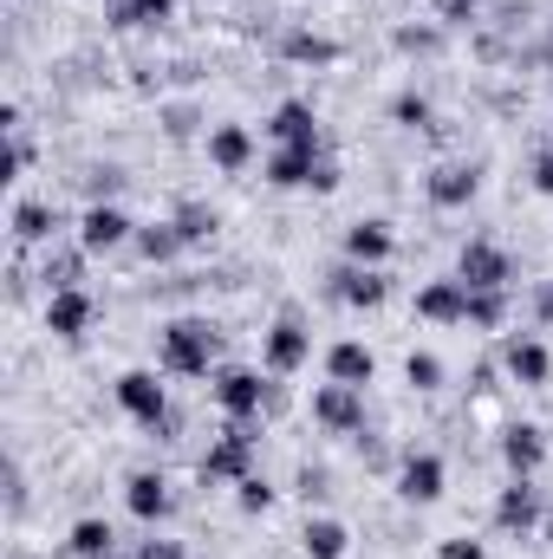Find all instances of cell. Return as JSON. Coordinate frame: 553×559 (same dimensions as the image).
<instances>
[{
	"label": "cell",
	"mask_w": 553,
	"mask_h": 559,
	"mask_svg": "<svg viewBox=\"0 0 553 559\" xmlns=\"http://www.w3.org/2000/svg\"><path fill=\"white\" fill-rule=\"evenodd\" d=\"M209 358H215V332H209L202 319L169 325V338H163V365H169V371L196 378V371H209Z\"/></svg>",
	"instance_id": "1"
},
{
	"label": "cell",
	"mask_w": 553,
	"mask_h": 559,
	"mask_svg": "<svg viewBox=\"0 0 553 559\" xmlns=\"http://www.w3.org/2000/svg\"><path fill=\"white\" fill-rule=\"evenodd\" d=\"M248 455H255V429H248V423L222 429V442H215V449H209V462H202V481H228V475H248Z\"/></svg>",
	"instance_id": "2"
},
{
	"label": "cell",
	"mask_w": 553,
	"mask_h": 559,
	"mask_svg": "<svg viewBox=\"0 0 553 559\" xmlns=\"http://www.w3.org/2000/svg\"><path fill=\"white\" fill-rule=\"evenodd\" d=\"M118 404H125V411H131L138 423H150V429H156V423H169L163 384H156L150 371H125V378H118Z\"/></svg>",
	"instance_id": "3"
},
{
	"label": "cell",
	"mask_w": 553,
	"mask_h": 559,
	"mask_svg": "<svg viewBox=\"0 0 553 559\" xmlns=\"http://www.w3.org/2000/svg\"><path fill=\"white\" fill-rule=\"evenodd\" d=\"M502 280H508V254H502V248H489V241H469V248H462V286L502 293Z\"/></svg>",
	"instance_id": "4"
},
{
	"label": "cell",
	"mask_w": 553,
	"mask_h": 559,
	"mask_svg": "<svg viewBox=\"0 0 553 559\" xmlns=\"http://www.w3.org/2000/svg\"><path fill=\"white\" fill-rule=\"evenodd\" d=\"M313 417L326 423V429H358V423H365V404H358V384H326V391L313 397Z\"/></svg>",
	"instance_id": "5"
},
{
	"label": "cell",
	"mask_w": 553,
	"mask_h": 559,
	"mask_svg": "<svg viewBox=\"0 0 553 559\" xmlns=\"http://www.w3.org/2000/svg\"><path fill=\"white\" fill-rule=\"evenodd\" d=\"M92 325V299L79 293V286H66V293H52L46 299V332H59V338H79Z\"/></svg>",
	"instance_id": "6"
},
{
	"label": "cell",
	"mask_w": 553,
	"mask_h": 559,
	"mask_svg": "<svg viewBox=\"0 0 553 559\" xmlns=\"http://www.w3.org/2000/svg\"><path fill=\"white\" fill-rule=\"evenodd\" d=\"M215 397H222V411L235 423H248L255 411H261V397H268V384L255 378V371H228L222 384H215Z\"/></svg>",
	"instance_id": "7"
},
{
	"label": "cell",
	"mask_w": 553,
	"mask_h": 559,
	"mask_svg": "<svg viewBox=\"0 0 553 559\" xmlns=\"http://www.w3.org/2000/svg\"><path fill=\"white\" fill-rule=\"evenodd\" d=\"M495 521H502L508 534H528V527L541 521V495L528 488V475H521L515 488H502V501H495Z\"/></svg>",
	"instance_id": "8"
},
{
	"label": "cell",
	"mask_w": 553,
	"mask_h": 559,
	"mask_svg": "<svg viewBox=\"0 0 553 559\" xmlns=\"http://www.w3.org/2000/svg\"><path fill=\"white\" fill-rule=\"evenodd\" d=\"M79 235H85V248H92V254H105V248H118V241L131 235V222H125V215H118L111 202H98V209H85Z\"/></svg>",
	"instance_id": "9"
},
{
	"label": "cell",
	"mask_w": 553,
	"mask_h": 559,
	"mask_svg": "<svg viewBox=\"0 0 553 559\" xmlns=\"http://www.w3.org/2000/svg\"><path fill=\"white\" fill-rule=\"evenodd\" d=\"M416 312L423 319H469V286L462 280H436L416 293Z\"/></svg>",
	"instance_id": "10"
},
{
	"label": "cell",
	"mask_w": 553,
	"mask_h": 559,
	"mask_svg": "<svg viewBox=\"0 0 553 559\" xmlns=\"http://www.w3.org/2000/svg\"><path fill=\"white\" fill-rule=\"evenodd\" d=\"M502 455H508V468H515V475H528V468H541V455H548V436H541L534 423H515V429L502 436Z\"/></svg>",
	"instance_id": "11"
},
{
	"label": "cell",
	"mask_w": 553,
	"mask_h": 559,
	"mask_svg": "<svg viewBox=\"0 0 553 559\" xmlns=\"http://www.w3.org/2000/svg\"><path fill=\"white\" fill-rule=\"evenodd\" d=\"M469 195H475V169H469V163H449V169L430 176V202H436V209H462Z\"/></svg>",
	"instance_id": "12"
},
{
	"label": "cell",
	"mask_w": 553,
	"mask_h": 559,
	"mask_svg": "<svg viewBox=\"0 0 553 559\" xmlns=\"http://www.w3.org/2000/svg\"><path fill=\"white\" fill-rule=\"evenodd\" d=\"M398 488H404V501H436L443 495V462L436 455H411L404 475H398Z\"/></svg>",
	"instance_id": "13"
},
{
	"label": "cell",
	"mask_w": 553,
	"mask_h": 559,
	"mask_svg": "<svg viewBox=\"0 0 553 559\" xmlns=\"http://www.w3.org/2000/svg\"><path fill=\"white\" fill-rule=\"evenodd\" d=\"M299 358H306V325L299 319H280L274 332H268V365L274 371H293Z\"/></svg>",
	"instance_id": "14"
},
{
	"label": "cell",
	"mask_w": 553,
	"mask_h": 559,
	"mask_svg": "<svg viewBox=\"0 0 553 559\" xmlns=\"http://www.w3.org/2000/svg\"><path fill=\"white\" fill-rule=\"evenodd\" d=\"M326 365H332V384H358V391H365V384H372V371H378L365 345H332V358H326Z\"/></svg>",
	"instance_id": "15"
},
{
	"label": "cell",
	"mask_w": 553,
	"mask_h": 559,
	"mask_svg": "<svg viewBox=\"0 0 553 559\" xmlns=\"http://www.w3.org/2000/svg\"><path fill=\"white\" fill-rule=\"evenodd\" d=\"M131 514L138 521H163L169 514V481L163 475H131Z\"/></svg>",
	"instance_id": "16"
},
{
	"label": "cell",
	"mask_w": 553,
	"mask_h": 559,
	"mask_svg": "<svg viewBox=\"0 0 553 559\" xmlns=\"http://www.w3.org/2000/svg\"><path fill=\"white\" fill-rule=\"evenodd\" d=\"M508 371H515L521 384H548V371H553L548 345H534V338H515V345H508Z\"/></svg>",
	"instance_id": "17"
},
{
	"label": "cell",
	"mask_w": 553,
	"mask_h": 559,
	"mask_svg": "<svg viewBox=\"0 0 553 559\" xmlns=\"http://www.w3.org/2000/svg\"><path fill=\"white\" fill-rule=\"evenodd\" d=\"M268 131H274L286 150H313V105H280Z\"/></svg>",
	"instance_id": "18"
},
{
	"label": "cell",
	"mask_w": 553,
	"mask_h": 559,
	"mask_svg": "<svg viewBox=\"0 0 553 559\" xmlns=\"http://www.w3.org/2000/svg\"><path fill=\"white\" fill-rule=\"evenodd\" d=\"M268 176H274L280 189H299V182H313V176H319V150H280L274 163H268Z\"/></svg>",
	"instance_id": "19"
},
{
	"label": "cell",
	"mask_w": 553,
	"mask_h": 559,
	"mask_svg": "<svg viewBox=\"0 0 553 559\" xmlns=\"http://www.w3.org/2000/svg\"><path fill=\"white\" fill-rule=\"evenodd\" d=\"M345 254H352V261H365V267H378V261L391 254V235H385V222H358V228L345 235Z\"/></svg>",
	"instance_id": "20"
},
{
	"label": "cell",
	"mask_w": 553,
	"mask_h": 559,
	"mask_svg": "<svg viewBox=\"0 0 553 559\" xmlns=\"http://www.w3.org/2000/svg\"><path fill=\"white\" fill-rule=\"evenodd\" d=\"M209 156H215L222 169H242V163L255 156V143H248V131H242V124H222V131L209 138Z\"/></svg>",
	"instance_id": "21"
},
{
	"label": "cell",
	"mask_w": 553,
	"mask_h": 559,
	"mask_svg": "<svg viewBox=\"0 0 553 559\" xmlns=\"http://www.w3.org/2000/svg\"><path fill=\"white\" fill-rule=\"evenodd\" d=\"M52 228H59V215H52L46 202H20V209H13V235H20V241H46Z\"/></svg>",
	"instance_id": "22"
},
{
	"label": "cell",
	"mask_w": 553,
	"mask_h": 559,
	"mask_svg": "<svg viewBox=\"0 0 553 559\" xmlns=\"http://www.w3.org/2000/svg\"><path fill=\"white\" fill-rule=\"evenodd\" d=\"M306 559H345V527L339 521H306Z\"/></svg>",
	"instance_id": "23"
},
{
	"label": "cell",
	"mask_w": 553,
	"mask_h": 559,
	"mask_svg": "<svg viewBox=\"0 0 553 559\" xmlns=\"http://www.w3.org/2000/svg\"><path fill=\"white\" fill-rule=\"evenodd\" d=\"M169 20V0H111V26H156Z\"/></svg>",
	"instance_id": "24"
},
{
	"label": "cell",
	"mask_w": 553,
	"mask_h": 559,
	"mask_svg": "<svg viewBox=\"0 0 553 559\" xmlns=\"http://www.w3.org/2000/svg\"><path fill=\"white\" fill-rule=\"evenodd\" d=\"M339 299H345V306H378V299H385V280L345 267V274H339Z\"/></svg>",
	"instance_id": "25"
},
{
	"label": "cell",
	"mask_w": 553,
	"mask_h": 559,
	"mask_svg": "<svg viewBox=\"0 0 553 559\" xmlns=\"http://www.w3.org/2000/svg\"><path fill=\"white\" fill-rule=\"evenodd\" d=\"M72 554L79 559H111V527H105V521H79V527H72Z\"/></svg>",
	"instance_id": "26"
},
{
	"label": "cell",
	"mask_w": 553,
	"mask_h": 559,
	"mask_svg": "<svg viewBox=\"0 0 553 559\" xmlns=\"http://www.w3.org/2000/svg\"><path fill=\"white\" fill-rule=\"evenodd\" d=\"M138 248L143 261H176V248H189V241H183V228H143Z\"/></svg>",
	"instance_id": "27"
},
{
	"label": "cell",
	"mask_w": 553,
	"mask_h": 559,
	"mask_svg": "<svg viewBox=\"0 0 553 559\" xmlns=\"http://www.w3.org/2000/svg\"><path fill=\"white\" fill-rule=\"evenodd\" d=\"M286 52H293V59H313V66L339 59V46H332V39H319V33H293V39H286Z\"/></svg>",
	"instance_id": "28"
},
{
	"label": "cell",
	"mask_w": 553,
	"mask_h": 559,
	"mask_svg": "<svg viewBox=\"0 0 553 559\" xmlns=\"http://www.w3.org/2000/svg\"><path fill=\"white\" fill-rule=\"evenodd\" d=\"M469 325H502V293L469 286Z\"/></svg>",
	"instance_id": "29"
},
{
	"label": "cell",
	"mask_w": 553,
	"mask_h": 559,
	"mask_svg": "<svg viewBox=\"0 0 553 559\" xmlns=\"http://www.w3.org/2000/svg\"><path fill=\"white\" fill-rule=\"evenodd\" d=\"M46 286H52V293L79 286V254H46Z\"/></svg>",
	"instance_id": "30"
},
{
	"label": "cell",
	"mask_w": 553,
	"mask_h": 559,
	"mask_svg": "<svg viewBox=\"0 0 553 559\" xmlns=\"http://www.w3.org/2000/svg\"><path fill=\"white\" fill-rule=\"evenodd\" d=\"M404 371H411L416 391H436V384H443V365H436L430 352H411V365H404Z\"/></svg>",
	"instance_id": "31"
},
{
	"label": "cell",
	"mask_w": 553,
	"mask_h": 559,
	"mask_svg": "<svg viewBox=\"0 0 553 559\" xmlns=\"http://www.w3.org/2000/svg\"><path fill=\"white\" fill-rule=\"evenodd\" d=\"M176 228H183V241H209V235H215V215H209V209H183Z\"/></svg>",
	"instance_id": "32"
},
{
	"label": "cell",
	"mask_w": 553,
	"mask_h": 559,
	"mask_svg": "<svg viewBox=\"0 0 553 559\" xmlns=\"http://www.w3.org/2000/svg\"><path fill=\"white\" fill-rule=\"evenodd\" d=\"M268 501H274V488H268V481H255V475H242V508H248V514H261Z\"/></svg>",
	"instance_id": "33"
},
{
	"label": "cell",
	"mask_w": 553,
	"mask_h": 559,
	"mask_svg": "<svg viewBox=\"0 0 553 559\" xmlns=\"http://www.w3.org/2000/svg\"><path fill=\"white\" fill-rule=\"evenodd\" d=\"M398 46H404V52H436L443 39H436L430 26H404V33H398Z\"/></svg>",
	"instance_id": "34"
},
{
	"label": "cell",
	"mask_w": 553,
	"mask_h": 559,
	"mask_svg": "<svg viewBox=\"0 0 553 559\" xmlns=\"http://www.w3.org/2000/svg\"><path fill=\"white\" fill-rule=\"evenodd\" d=\"M436 559H489V554H482V540H443Z\"/></svg>",
	"instance_id": "35"
},
{
	"label": "cell",
	"mask_w": 553,
	"mask_h": 559,
	"mask_svg": "<svg viewBox=\"0 0 553 559\" xmlns=\"http://www.w3.org/2000/svg\"><path fill=\"white\" fill-rule=\"evenodd\" d=\"M398 124H430V105H423V98H398Z\"/></svg>",
	"instance_id": "36"
},
{
	"label": "cell",
	"mask_w": 553,
	"mask_h": 559,
	"mask_svg": "<svg viewBox=\"0 0 553 559\" xmlns=\"http://www.w3.org/2000/svg\"><path fill=\"white\" fill-rule=\"evenodd\" d=\"M534 189H541V195H553V150H541V156H534Z\"/></svg>",
	"instance_id": "37"
},
{
	"label": "cell",
	"mask_w": 553,
	"mask_h": 559,
	"mask_svg": "<svg viewBox=\"0 0 553 559\" xmlns=\"http://www.w3.org/2000/svg\"><path fill=\"white\" fill-rule=\"evenodd\" d=\"M436 7H443V20H449V26H456V20H469V13H475V0H436Z\"/></svg>",
	"instance_id": "38"
},
{
	"label": "cell",
	"mask_w": 553,
	"mask_h": 559,
	"mask_svg": "<svg viewBox=\"0 0 553 559\" xmlns=\"http://www.w3.org/2000/svg\"><path fill=\"white\" fill-rule=\"evenodd\" d=\"M143 559H183L176 540H143Z\"/></svg>",
	"instance_id": "39"
},
{
	"label": "cell",
	"mask_w": 553,
	"mask_h": 559,
	"mask_svg": "<svg viewBox=\"0 0 553 559\" xmlns=\"http://www.w3.org/2000/svg\"><path fill=\"white\" fill-rule=\"evenodd\" d=\"M548 540H553V521H548Z\"/></svg>",
	"instance_id": "40"
}]
</instances>
